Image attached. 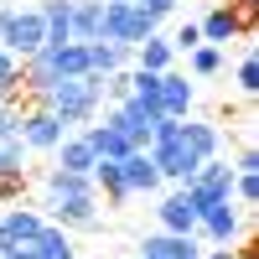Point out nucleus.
I'll list each match as a JSON object with an SVG mask.
<instances>
[{"label": "nucleus", "mask_w": 259, "mask_h": 259, "mask_svg": "<svg viewBox=\"0 0 259 259\" xmlns=\"http://www.w3.org/2000/svg\"><path fill=\"white\" fill-rule=\"evenodd\" d=\"M233 259H239V254H233Z\"/></svg>", "instance_id": "72a5a7b5"}, {"label": "nucleus", "mask_w": 259, "mask_h": 259, "mask_svg": "<svg viewBox=\"0 0 259 259\" xmlns=\"http://www.w3.org/2000/svg\"><path fill=\"white\" fill-rule=\"evenodd\" d=\"M0 140H21V109L11 99H0Z\"/></svg>", "instance_id": "393cba45"}, {"label": "nucleus", "mask_w": 259, "mask_h": 259, "mask_svg": "<svg viewBox=\"0 0 259 259\" xmlns=\"http://www.w3.org/2000/svg\"><path fill=\"white\" fill-rule=\"evenodd\" d=\"M6 21H11V6H0V31H6Z\"/></svg>", "instance_id": "2f4dec72"}, {"label": "nucleus", "mask_w": 259, "mask_h": 259, "mask_svg": "<svg viewBox=\"0 0 259 259\" xmlns=\"http://www.w3.org/2000/svg\"><path fill=\"white\" fill-rule=\"evenodd\" d=\"M47 207L57 228H99V197H57Z\"/></svg>", "instance_id": "1a4fd4ad"}, {"label": "nucleus", "mask_w": 259, "mask_h": 259, "mask_svg": "<svg viewBox=\"0 0 259 259\" xmlns=\"http://www.w3.org/2000/svg\"><path fill=\"white\" fill-rule=\"evenodd\" d=\"M156 104H161V114H171V119H187V109H192V83L182 78V73H161V94H156Z\"/></svg>", "instance_id": "4468645a"}, {"label": "nucleus", "mask_w": 259, "mask_h": 259, "mask_svg": "<svg viewBox=\"0 0 259 259\" xmlns=\"http://www.w3.org/2000/svg\"><path fill=\"white\" fill-rule=\"evenodd\" d=\"M244 228H249V218H244V207H233V197L218 202V207H207L202 218H197V233H202L207 244H239Z\"/></svg>", "instance_id": "7ed1b4c3"}, {"label": "nucleus", "mask_w": 259, "mask_h": 259, "mask_svg": "<svg viewBox=\"0 0 259 259\" xmlns=\"http://www.w3.org/2000/svg\"><path fill=\"white\" fill-rule=\"evenodd\" d=\"M161 212V233H182V239H197V207L187 202V192H171L156 207Z\"/></svg>", "instance_id": "9d476101"}, {"label": "nucleus", "mask_w": 259, "mask_h": 259, "mask_svg": "<svg viewBox=\"0 0 259 259\" xmlns=\"http://www.w3.org/2000/svg\"><path fill=\"white\" fill-rule=\"evenodd\" d=\"M192 47H202V31L192 26V21H187V26H182L177 36H171V52H192Z\"/></svg>", "instance_id": "c85d7f7f"}, {"label": "nucleus", "mask_w": 259, "mask_h": 259, "mask_svg": "<svg viewBox=\"0 0 259 259\" xmlns=\"http://www.w3.org/2000/svg\"><path fill=\"white\" fill-rule=\"evenodd\" d=\"M119 177L130 187V197L161 187V171H156V161H150V150H130V156H119Z\"/></svg>", "instance_id": "6e6552de"}, {"label": "nucleus", "mask_w": 259, "mask_h": 259, "mask_svg": "<svg viewBox=\"0 0 259 259\" xmlns=\"http://www.w3.org/2000/svg\"><path fill=\"white\" fill-rule=\"evenodd\" d=\"M41 109H52L62 124H89L104 104V78L99 73H83V78H57L47 94L36 99Z\"/></svg>", "instance_id": "f257e3e1"}, {"label": "nucleus", "mask_w": 259, "mask_h": 259, "mask_svg": "<svg viewBox=\"0 0 259 259\" xmlns=\"http://www.w3.org/2000/svg\"><path fill=\"white\" fill-rule=\"evenodd\" d=\"M223 6H233V0H223Z\"/></svg>", "instance_id": "473e14b6"}, {"label": "nucleus", "mask_w": 259, "mask_h": 259, "mask_svg": "<svg viewBox=\"0 0 259 259\" xmlns=\"http://www.w3.org/2000/svg\"><path fill=\"white\" fill-rule=\"evenodd\" d=\"M161 21H150L135 0H104V36L119 41V47H140L145 36H156Z\"/></svg>", "instance_id": "f03ea898"}, {"label": "nucleus", "mask_w": 259, "mask_h": 259, "mask_svg": "<svg viewBox=\"0 0 259 259\" xmlns=\"http://www.w3.org/2000/svg\"><path fill=\"white\" fill-rule=\"evenodd\" d=\"M171 57H177V52H171V41H166V36H145L130 62H135V68H145V73H166V68H171Z\"/></svg>", "instance_id": "a211bd4d"}, {"label": "nucleus", "mask_w": 259, "mask_h": 259, "mask_svg": "<svg viewBox=\"0 0 259 259\" xmlns=\"http://www.w3.org/2000/svg\"><path fill=\"white\" fill-rule=\"evenodd\" d=\"M182 140H187V150H192L197 161H212V156H218V145H223L218 124H207V119H182Z\"/></svg>", "instance_id": "f3484780"}, {"label": "nucleus", "mask_w": 259, "mask_h": 259, "mask_svg": "<svg viewBox=\"0 0 259 259\" xmlns=\"http://www.w3.org/2000/svg\"><path fill=\"white\" fill-rule=\"evenodd\" d=\"M21 140H26V150H57L62 140H68V124H62L52 109H26L21 114Z\"/></svg>", "instance_id": "39448f33"}, {"label": "nucleus", "mask_w": 259, "mask_h": 259, "mask_svg": "<svg viewBox=\"0 0 259 259\" xmlns=\"http://www.w3.org/2000/svg\"><path fill=\"white\" fill-rule=\"evenodd\" d=\"M57 197H99V187H94V177H83V171L52 166L47 171V202H57Z\"/></svg>", "instance_id": "dca6fc26"}, {"label": "nucleus", "mask_w": 259, "mask_h": 259, "mask_svg": "<svg viewBox=\"0 0 259 259\" xmlns=\"http://www.w3.org/2000/svg\"><path fill=\"white\" fill-rule=\"evenodd\" d=\"M233 202H244V207L259 202V171H233Z\"/></svg>", "instance_id": "b1692460"}, {"label": "nucleus", "mask_w": 259, "mask_h": 259, "mask_svg": "<svg viewBox=\"0 0 259 259\" xmlns=\"http://www.w3.org/2000/svg\"><path fill=\"white\" fill-rule=\"evenodd\" d=\"M135 259H202L197 239H182V233H156V239H145Z\"/></svg>", "instance_id": "f8f14e48"}, {"label": "nucleus", "mask_w": 259, "mask_h": 259, "mask_svg": "<svg viewBox=\"0 0 259 259\" xmlns=\"http://www.w3.org/2000/svg\"><path fill=\"white\" fill-rule=\"evenodd\" d=\"M21 94V57L0 47V99H16Z\"/></svg>", "instance_id": "5701e85b"}, {"label": "nucleus", "mask_w": 259, "mask_h": 259, "mask_svg": "<svg viewBox=\"0 0 259 259\" xmlns=\"http://www.w3.org/2000/svg\"><path fill=\"white\" fill-rule=\"evenodd\" d=\"M94 187H104V197L109 202H130V187H124V177H119V161H94Z\"/></svg>", "instance_id": "aec40b11"}, {"label": "nucleus", "mask_w": 259, "mask_h": 259, "mask_svg": "<svg viewBox=\"0 0 259 259\" xmlns=\"http://www.w3.org/2000/svg\"><path fill=\"white\" fill-rule=\"evenodd\" d=\"M83 47H89V73H99V78H109V73L130 68V57H135V47H119V41H109V36L83 41Z\"/></svg>", "instance_id": "9b49d317"}, {"label": "nucleus", "mask_w": 259, "mask_h": 259, "mask_svg": "<svg viewBox=\"0 0 259 259\" xmlns=\"http://www.w3.org/2000/svg\"><path fill=\"white\" fill-rule=\"evenodd\" d=\"M68 31H73V41H99L104 36V0H73Z\"/></svg>", "instance_id": "2eb2a0df"}, {"label": "nucleus", "mask_w": 259, "mask_h": 259, "mask_svg": "<svg viewBox=\"0 0 259 259\" xmlns=\"http://www.w3.org/2000/svg\"><path fill=\"white\" fill-rule=\"evenodd\" d=\"M187 57H192V73H197V78H218L223 73V47H207V41H202V47H192Z\"/></svg>", "instance_id": "4be33fe9"}, {"label": "nucleus", "mask_w": 259, "mask_h": 259, "mask_svg": "<svg viewBox=\"0 0 259 259\" xmlns=\"http://www.w3.org/2000/svg\"><path fill=\"white\" fill-rule=\"evenodd\" d=\"M41 212H31V207H6L0 212V249H16V244H31L36 233H41Z\"/></svg>", "instance_id": "0eeeda50"}, {"label": "nucleus", "mask_w": 259, "mask_h": 259, "mask_svg": "<svg viewBox=\"0 0 259 259\" xmlns=\"http://www.w3.org/2000/svg\"><path fill=\"white\" fill-rule=\"evenodd\" d=\"M135 6H140V11L150 16V21H166L171 11H177V0H135Z\"/></svg>", "instance_id": "c756f323"}, {"label": "nucleus", "mask_w": 259, "mask_h": 259, "mask_svg": "<svg viewBox=\"0 0 259 259\" xmlns=\"http://www.w3.org/2000/svg\"><path fill=\"white\" fill-rule=\"evenodd\" d=\"M31 254H36V259H73L68 228H57V223H41V233L31 239Z\"/></svg>", "instance_id": "6ab92c4d"}, {"label": "nucleus", "mask_w": 259, "mask_h": 259, "mask_svg": "<svg viewBox=\"0 0 259 259\" xmlns=\"http://www.w3.org/2000/svg\"><path fill=\"white\" fill-rule=\"evenodd\" d=\"M197 31H202V41H207V47H223V41H233V36L254 31V21H244V11H239V6H212V11L197 21Z\"/></svg>", "instance_id": "423d86ee"}, {"label": "nucleus", "mask_w": 259, "mask_h": 259, "mask_svg": "<svg viewBox=\"0 0 259 259\" xmlns=\"http://www.w3.org/2000/svg\"><path fill=\"white\" fill-rule=\"evenodd\" d=\"M94 161H99V156L89 150V140H83V135L57 145V166H62V171H83V177H89V171H94Z\"/></svg>", "instance_id": "412c9836"}, {"label": "nucleus", "mask_w": 259, "mask_h": 259, "mask_svg": "<svg viewBox=\"0 0 259 259\" xmlns=\"http://www.w3.org/2000/svg\"><path fill=\"white\" fill-rule=\"evenodd\" d=\"M239 89H244L249 99L259 94V57H254V52H244V62H239Z\"/></svg>", "instance_id": "a878e982"}, {"label": "nucleus", "mask_w": 259, "mask_h": 259, "mask_svg": "<svg viewBox=\"0 0 259 259\" xmlns=\"http://www.w3.org/2000/svg\"><path fill=\"white\" fill-rule=\"evenodd\" d=\"M83 140H89V150L99 161H119V156H130V135H119L114 124H83Z\"/></svg>", "instance_id": "ddd939ff"}, {"label": "nucleus", "mask_w": 259, "mask_h": 259, "mask_svg": "<svg viewBox=\"0 0 259 259\" xmlns=\"http://www.w3.org/2000/svg\"><path fill=\"white\" fill-rule=\"evenodd\" d=\"M233 171H259V150L244 145V156H239V166H233Z\"/></svg>", "instance_id": "7c9ffc66"}, {"label": "nucleus", "mask_w": 259, "mask_h": 259, "mask_svg": "<svg viewBox=\"0 0 259 259\" xmlns=\"http://www.w3.org/2000/svg\"><path fill=\"white\" fill-rule=\"evenodd\" d=\"M21 187H26V171H0V202L21 197Z\"/></svg>", "instance_id": "cd10ccee"}, {"label": "nucleus", "mask_w": 259, "mask_h": 259, "mask_svg": "<svg viewBox=\"0 0 259 259\" xmlns=\"http://www.w3.org/2000/svg\"><path fill=\"white\" fill-rule=\"evenodd\" d=\"M41 41H47V26H41L36 6H31V11H11L6 31H0V47H6V52H16V57H31Z\"/></svg>", "instance_id": "20e7f679"}, {"label": "nucleus", "mask_w": 259, "mask_h": 259, "mask_svg": "<svg viewBox=\"0 0 259 259\" xmlns=\"http://www.w3.org/2000/svg\"><path fill=\"white\" fill-rule=\"evenodd\" d=\"M104 94H109L114 104H124V99H130V68H119V73L104 78Z\"/></svg>", "instance_id": "bb28decb"}]
</instances>
